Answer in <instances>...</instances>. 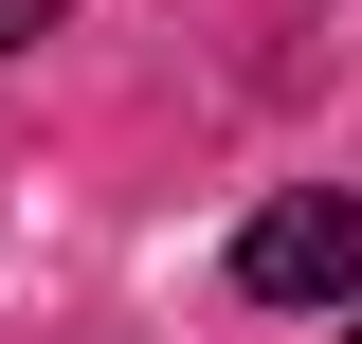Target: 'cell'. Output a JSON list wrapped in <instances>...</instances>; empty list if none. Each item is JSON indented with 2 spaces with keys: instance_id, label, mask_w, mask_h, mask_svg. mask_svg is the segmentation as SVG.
<instances>
[{
  "instance_id": "obj_2",
  "label": "cell",
  "mask_w": 362,
  "mask_h": 344,
  "mask_svg": "<svg viewBox=\"0 0 362 344\" xmlns=\"http://www.w3.org/2000/svg\"><path fill=\"white\" fill-rule=\"evenodd\" d=\"M54 18H73V0H0V55H18V37H54Z\"/></svg>"
},
{
  "instance_id": "obj_1",
  "label": "cell",
  "mask_w": 362,
  "mask_h": 344,
  "mask_svg": "<svg viewBox=\"0 0 362 344\" xmlns=\"http://www.w3.org/2000/svg\"><path fill=\"white\" fill-rule=\"evenodd\" d=\"M235 290L254 308H362V181H290L235 217Z\"/></svg>"
}]
</instances>
